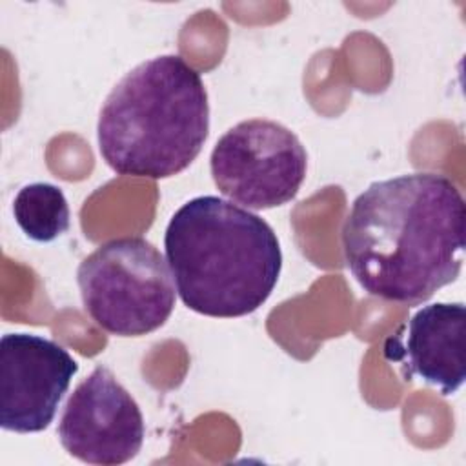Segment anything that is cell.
<instances>
[{"label":"cell","instance_id":"cell-1","mask_svg":"<svg viewBox=\"0 0 466 466\" xmlns=\"http://www.w3.org/2000/svg\"><path fill=\"white\" fill-rule=\"evenodd\" d=\"M466 204L439 173L370 184L342 224V251L371 297L415 306L451 284L462 268Z\"/></svg>","mask_w":466,"mask_h":466},{"label":"cell","instance_id":"cell-2","mask_svg":"<svg viewBox=\"0 0 466 466\" xmlns=\"http://www.w3.org/2000/svg\"><path fill=\"white\" fill-rule=\"evenodd\" d=\"M164 249L178 297L208 317L253 313L269 299L282 269L273 228L213 195L195 197L175 211Z\"/></svg>","mask_w":466,"mask_h":466},{"label":"cell","instance_id":"cell-3","mask_svg":"<svg viewBox=\"0 0 466 466\" xmlns=\"http://www.w3.org/2000/svg\"><path fill=\"white\" fill-rule=\"evenodd\" d=\"M209 102L200 75L178 55L144 60L107 95L96 122L98 151L118 175L169 178L200 153Z\"/></svg>","mask_w":466,"mask_h":466},{"label":"cell","instance_id":"cell-4","mask_svg":"<svg viewBox=\"0 0 466 466\" xmlns=\"http://www.w3.org/2000/svg\"><path fill=\"white\" fill-rule=\"evenodd\" d=\"M89 317L116 337H142L166 324L175 308V280L164 255L142 237L100 244L76 269Z\"/></svg>","mask_w":466,"mask_h":466},{"label":"cell","instance_id":"cell-5","mask_svg":"<svg viewBox=\"0 0 466 466\" xmlns=\"http://www.w3.org/2000/svg\"><path fill=\"white\" fill-rule=\"evenodd\" d=\"M215 186L248 209H271L293 200L306 178L308 155L299 137L268 118L229 127L209 157Z\"/></svg>","mask_w":466,"mask_h":466},{"label":"cell","instance_id":"cell-6","mask_svg":"<svg viewBox=\"0 0 466 466\" xmlns=\"http://www.w3.org/2000/svg\"><path fill=\"white\" fill-rule=\"evenodd\" d=\"M62 448L87 464L116 466L144 444V417L131 393L96 366L69 395L56 428Z\"/></svg>","mask_w":466,"mask_h":466},{"label":"cell","instance_id":"cell-7","mask_svg":"<svg viewBox=\"0 0 466 466\" xmlns=\"http://www.w3.org/2000/svg\"><path fill=\"white\" fill-rule=\"evenodd\" d=\"M78 364L58 342L5 333L0 340V426L15 433L46 430Z\"/></svg>","mask_w":466,"mask_h":466},{"label":"cell","instance_id":"cell-8","mask_svg":"<svg viewBox=\"0 0 466 466\" xmlns=\"http://www.w3.org/2000/svg\"><path fill=\"white\" fill-rule=\"evenodd\" d=\"M464 335V304L433 302L422 306L402 331L386 340L384 357L400 366L406 380L417 377L442 395H451L466 379Z\"/></svg>","mask_w":466,"mask_h":466},{"label":"cell","instance_id":"cell-9","mask_svg":"<svg viewBox=\"0 0 466 466\" xmlns=\"http://www.w3.org/2000/svg\"><path fill=\"white\" fill-rule=\"evenodd\" d=\"M13 215L24 235L35 242H53L71 224L64 191L49 182L24 186L13 200Z\"/></svg>","mask_w":466,"mask_h":466}]
</instances>
